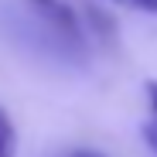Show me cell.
<instances>
[{"label":"cell","mask_w":157,"mask_h":157,"mask_svg":"<svg viewBox=\"0 0 157 157\" xmlns=\"http://www.w3.org/2000/svg\"><path fill=\"white\" fill-rule=\"evenodd\" d=\"M14 154H17V130L10 113L0 106V157H14Z\"/></svg>","instance_id":"1"},{"label":"cell","mask_w":157,"mask_h":157,"mask_svg":"<svg viewBox=\"0 0 157 157\" xmlns=\"http://www.w3.org/2000/svg\"><path fill=\"white\" fill-rule=\"evenodd\" d=\"M34 7H41L55 24H62V28H68V24L75 21L72 7H68V0H34Z\"/></svg>","instance_id":"2"},{"label":"cell","mask_w":157,"mask_h":157,"mask_svg":"<svg viewBox=\"0 0 157 157\" xmlns=\"http://www.w3.org/2000/svg\"><path fill=\"white\" fill-rule=\"evenodd\" d=\"M120 7H130V10H144V14H157V0H113Z\"/></svg>","instance_id":"3"},{"label":"cell","mask_w":157,"mask_h":157,"mask_svg":"<svg viewBox=\"0 0 157 157\" xmlns=\"http://www.w3.org/2000/svg\"><path fill=\"white\" fill-rule=\"evenodd\" d=\"M144 140H147V144H150V150H154V154H157V120H154V123H147V126H144Z\"/></svg>","instance_id":"4"},{"label":"cell","mask_w":157,"mask_h":157,"mask_svg":"<svg viewBox=\"0 0 157 157\" xmlns=\"http://www.w3.org/2000/svg\"><path fill=\"white\" fill-rule=\"evenodd\" d=\"M147 99H150V109L157 113V78H154V82H147Z\"/></svg>","instance_id":"5"},{"label":"cell","mask_w":157,"mask_h":157,"mask_svg":"<svg viewBox=\"0 0 157 157\" xmlns=\"http://www.w3.org/2000/svg\"><path fill=\"white\" fill-rule=\"evenodd\" d=\"M72 157H102V154H96V150H75Z\"/></svg>","instance_id":"6"}]
</instances>
